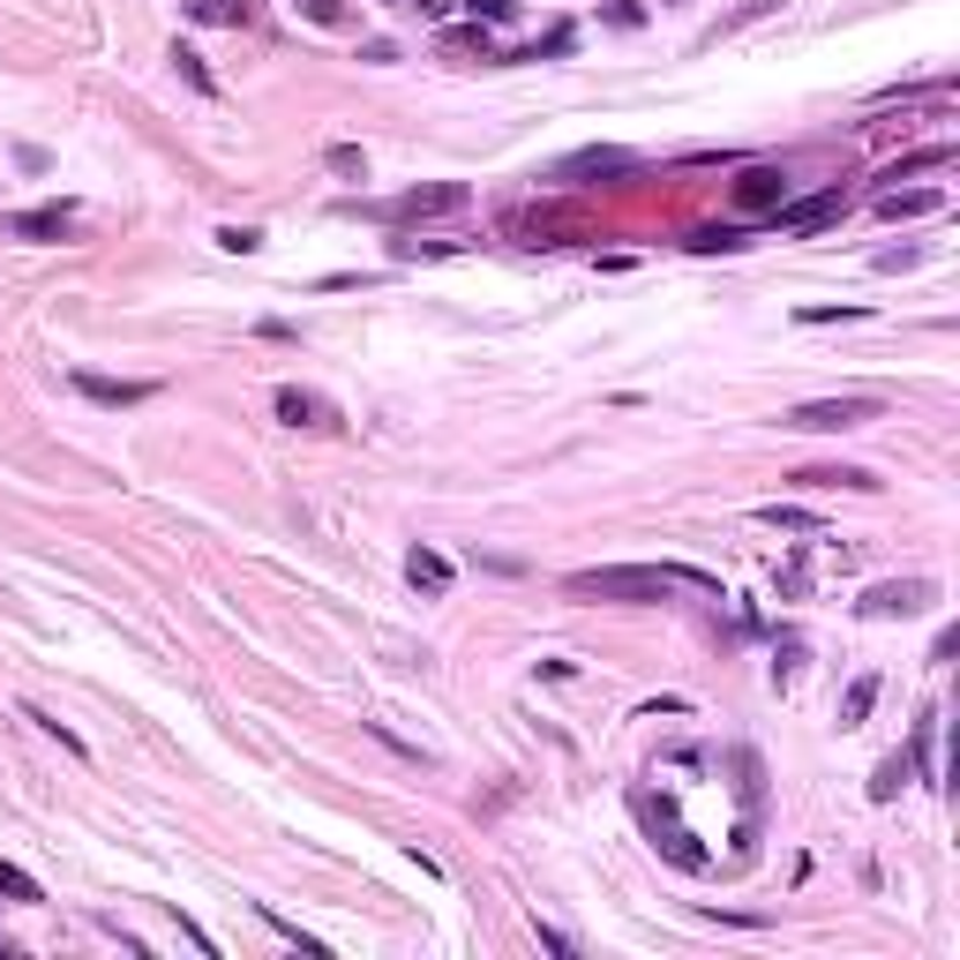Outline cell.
<instances>
[{
    "label": "cell",
    "instance_id": "1",
    "mask_svg": "<svg viewBox=\"0 0 960 960\" xmlns=\"http://www.w3.org/2000/svg\"><path fill=\"white\" fill-rule=\"evenodd\" d=\"M571 593H585V600H661L669 593V563H600V571H571Z\"/></svg>",
    "mask_w": 960,
    "mask_h": 960
},
{
    "label": "cell",
    "instance_id": "2",
    "mask_svg": "<svg viewBox=\"0 0 960 960\" xmlns=\"http://www.w3.org/2000/svg\"><path fill=\"white\" fill-rule=\"evenodd\" d=\"M878 420V398H810V406H795L788 428H810V435H840V428H863Z\"/></svg>",
    "mask_w": 960,
    "mask_h": 960
},
{
    "label": "cell",
    "instance_id": "3",
    "mask_svg": "<svg viewBox=\"0 0 960 960\" xmlns=\"http://www.w3.org/2000/svg\"><path fill=\"white\" fill-rule=\"evenodd\" d=\"M930 600H938V585H930V578H893V585H871L856 608H863L871 624H885V616H923Z\"/></svg>",
    "mask_w": 960,
    "mask_h": 960
},
{
    "label": "cell",
    "instance_id": "4",
    "mask_svg": "<svg viewBox=\"0 0 960 960\" xmlns=\"http://www.w3.org/2000/svg\"><path fill=\"white\" fill-rule=\"evenodd\" d=\"M728 196H736V210H751V218H773V210L788 203V173L781 166H743Z\"/></svg>",
    "mask_w": 960,
    "mask_h": 960
},
{
    "label": "cell",
    "instance_id": "5",
    "mask_svg": "<svg viewBox=\"0 0 960 960\" xmlns=\"http://www.w3.org/2000/svg\"><path fill=\"white\" fill-rule=\"evenodd\" d=\"M638 818H645V826H653V848H661V856H669V863H683V871H706L713 856L706 848H698V840L683 834V826H675L669 818V803H661V810H653V803H645V795H638Z\"/></svg>",
    "mask_w": 960,
    "mask_h": 960
},
{
    "label": "cell",
    "instance_id": "6",
    "mask_svg": "<svg viewBox=\"0 0 960 960\" xmlns=\"http://www.w3.org/2000/svg\"><path fill=\"white\" fill-rule=\"evenodd\" d=\"M840 210H848V196H840V188L795 196V203H781V210H773V233H818V225H834Z\"/></svg>",
    "mask_w": 960,
    "mask_h": 960
},
{
    "label": "cell",
    "instance_id": "7",
    "mask_svg": "<svg viewBox=\"0 0 960 960\" xmlns=\"http://www.w3.org/2000/svg\"><path fill=\"white\" fill-rule=\"evenodd\" d=\"M451 210H465V188L435 180V188H406L398 203H383V218H451Z\"/></svg>",
    "mask_w": 960,
    "mask_h": 960
},
{
    "label": "cell",
    "instance_id": "8",
    "mask_svg": "<svg viewBox=\"0 0 960 960\" xmlns=\"http://www.w3.org/2000/svg\"><path fill=\"white\" fill-rule=\"evenodd\" d=\"M271 406H278L286 428H338V406H331V398H316V390H300V383H286Z\"/></svg>",
    "mask_w": 960,
    "mask_h": 960
},
{
    "label": "cell",
    "instance_id": "9",
    "mask_svg": "<svg viewBox=\"0 0 960 960\" xmlns=\"http://www.w3.org/2000/svg\"><path fill=\"white\" fill-rule=\"evenodd\" d=\"M638 158L630 151H616V143H593V151H571L563 166H555V180H600V173H630Z\"/></svg>",
    "mask_w": 960,
    "mask_h": 960
},
{
    "label": "cell",
    "instance_id": "10",
    "mask_svg": "<svg viewBox=\"0 0 960 960\" xmlns=\"http://www.w3.org/2000/svg\"><path fill=\"white\" fill-rule=\"evenodd\" d=\"M68 218H76V210H68V203H45V210H15V218H8V233H15V241H60V233H68Z\"/></svg>",
    "mask_w": 960,
    "mask_h": 960
},
{
    "label": "cell",
    "instance_id": "11",
    "mask_svg": "<svg viewBox=\"0 0 960 960\" xmlns=\"http://www.w3.org/2000/svg\"><path fill=\"white\" fill-rule=\"evenodd\" d=\"M90 406H143V398H158V383H113V376H76Z\"/></svg>",
    "mask_w": 960,
    "mask_h": 960
},
{
    "label": "cell",
    "instance_id": "12",
    "mask_svg": "<svg viewBox=\"0 0 960 960\" xmlns=\"http://www.w3.org/2000/svg\"><path fill=\"white\" fill-rule=\"evenodd\" d=\"M960 151L953 143H930V151H908L901 166H885V180H916V173H938V166H953Z\"/></svg>",
    "mask_w": 960,
    "mask_h": 960
},
{
    "label": "cell",
    "instance_id": "13",
    "mask_svg": "<svg viewBox=\"0 0 960 960\" xmlns=\"http://www.w3.org/2000/svg\"><path fill=\"white\" fill-rule=\"evenodd\" d=\"M803 488H878L863 465H810V473H795Z\"/></svg>",
    "mask_w": 960,
    "mask_h": 960
},
{
    "label": "cell",
    "instance_id": "14",
    "mask_svg": "<svg viewBox=\"0 0 960 960\" xmlns=\"http://www.w3.org/2000/svg\"><path fill=\"white\" fill-rule=\"evenodd\" d=\"M406 578L428 585V593H443V585H451V563H443L435 548H413V555H406Z\"/></svg>",
    "mask_w": 960,
    "mask_h": 960
},
{
    "label": "cell",
    "instance_id": "15",
    "mask_svg": "<svg viewBox=\"0 0 960 960\" xmlns=\"http://www.w3.org/2000/svg\"><path fill=\"white\" fill-rule=\"evenodd\" d=\"M878 706V675H856L848 698H840V728H863V713Z\"/></svg>",
    "mask_w": 960,
    "mask_h": 960
},
{
    "label": "cell",
    "instance_id": "16",
    "mask_svg": "<svg viewBox=\"0 0 960 960\" xmlns=\"http://www.w3.org/2000/svg\"><path fill=\"white\" fill-rule=\"evenodd\" d=\"M758 518H765V526H781V533H818V518H810L803 503H765Z\"/></svg>",
    "mask_w": 960,
    "mask_h": 960
},
{
    "label": "cell",
    "instance_id": "17",
    "mask_svg": "<svg viewBox=\"0 0 960 960\" xmlns=\"http://www.w3.org/2000/svg\"><path fill=\"white\" fill-rule=\"evenodd\" d=\"M878 210H885V218H923V210H938V196H901V188H885V196H878Z\"/></svg>",
    "mask_w": 960,
    "mask_h": 960
},
{
    "label": "cell",
    "instance_id": "18",
    "mask_svg": "<svg viewBox=\"0 0 960 960\" xmlns=\"http://www.w3.org/2000/svg\"><path fill=\"white\" fill-rule=\"evenodd\" d=\"M203 23H255V0H196Z\"/></svg>",
    "mask_w": 960,
    "mask_h": 960
},
{
    "label": "cell",
    "instance_id": "19",
    "mask_svg": "<svg viewBox=\"0 0 960 960\" xmlns=\"http://www.w3.org/2000/svg\"><path fill=\"white\" fill-rule=\"evenodd\" d=\"M743 241H751L743 225H706V233H691V249H698V255H713V249H743Z\"/></svg>",
    "mask_w": 960,
    "mask_h": 960
},
{
    "label": "cell",
    "instance_id": "20",
    "mask_svg": "<svg viewBox=\"0 0 960 960\" xmlns=\"http://www.w3.org/2000/svg\"><path fill=\"white\" fill-rule=\"evenodd\" d=\"M901 781H908V765H901V758H885V765L871 773V803H893V795H901Z\"/></svg>",
    "mask_w": 960,
    "mask_h": 960
},
{
    "label": "cell",
    "instance_id": "21",
    "mask_svg": "<svg viewBox=\"0 0 960 960\" xmlns=\"http://www.w3.org/2000/svg\"><path fill=\"white\" fill-rule=\"evenodd\" d=\"M0 893H8V901H45V893H38V878H31V871H15V863H0Z\"/></svg>",
    "mask_w": 960,
    "mask_h": 960
},
{
    "label": "cell",
    "instance_id": "22",
    "mask_svg": "<svg viewBox=\"0 0 960 960\" xmlns=\"http://www.w3.org/2000/svg\"><path fill=\"white\" fill-rule=\"evenodd\" d=\"M173 68H180L188 84L203 90V98H218V84H210V68H203V60H196V53H188V45H173Z\"/></svg>",
    "mask_w": 960,
    "mask_h": 960
},
{
    "label": "cell",
    "instance_id": "23",
    "mask_svg": "<svg viewBox=\"0 0 960 960\" xmlns=\"http://www.w3.org/2000/svg\"><path fill=\"white\" fill-rule=\"evenodd\" d=\"M218 249H225V255H255V249H263V233H255V225H218Z\"/></svg>",
    "mask_w": 960,
    "mask_h": 960
},
{
    "label": "cell",
    "instance_id": "24",
    "mask_svg": "<svg viewBox=\"0 0 960 960\" xmlns=\"http://www.w3.org/2000/svg\"><path fill=\"white\" fill-rule=\"evenodd\" d=\"M443 45H465V53H481V60H488V53H496V38H488V31H481V23H465V31H443Z\"/></svg>",
    "mask_w": 960,
    "mask_h": 960
},
{
    "label": "cell",
    "instance_id": "25",
    "mask_svg": "<svg viewBox=\"0 0 960 960\" xmlns=\"http://www.w3.org/2000/svg\"><path fill=\"white\" fill-rule=\"evenodd\" d=\"M930 743H938V706H923V720H916V765L930 773Z\"/></svg>",
    "mask_w": 960,
    "mask_h": 960
},
{
    "label": "cell",
    "instance_id": "26",
    "mask_svg": "<svg viewBox=\"0 0 960 960\" xmlns=\"http://www.w3.org/2000/svg\"><path fill=\"white\" fill-rule=\"evenodd\" d=\"M331 173H368V158H361L353 143H331Z\"/></svg>",
    "mask_w": 960,
    "mask_h": 960
},
{
    "label": "cell",
    "instance_id": "27",
    "mask_svg": "<svg viewBox=\"0 0 960 960\" xmlns=\"http://www.w3.org/2000/svg\"><path fill=\"white\" fill-rule=\"evenodd\" d=\"M473 15H488V23H510V15H518V0H473Z\"/></svg>",
    "mask_w": 960,
    "mask_h": 960
},
{
    "label": "cell",
    "instance_id": "28",
    "mask_svg": "<svg viewBox=\"0 0 960 960\" xmlns=\"http://www.w3.org/2000/svg\"><path fill=\"white\" fill-rule=\"evenodd\" d=\"M308 15H316V23H338L345 8H338V0H308Z\"/></svg>",
    "mask_w": 960,
    "mask_h": 960
},
{
    "label": "cell",
    "instance_id": "29",
    "mask_svg": "<svg viewBox=\"0 0 960 960\" xmlns=\"http://www.w3.org/2000/svg\"><path fill=\"white\" fill-rule=\"evenodd\" d=\"M420 15H435V23H443V15H451V0H413Z\"/></svg>",
    "mask_w": 960,
    "mask_h": 960
}]
</instances>
